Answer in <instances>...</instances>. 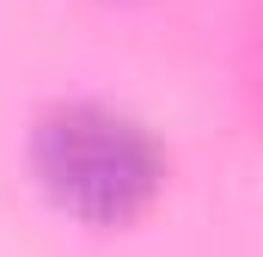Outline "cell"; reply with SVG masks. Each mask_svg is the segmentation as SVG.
Segmentation results:
<instances>
[{
    "label": "cell",
    "instance_id": "1",
    "mask_svg": "<svg viewBox=\"0 0 263 257\" xmlns=\"http://www.w3.org/2000/svg\"><path fill=\"white\" fill-rule=\"evenodd\" d=\"M165 147L123 104L62 98L31 123V178L80 227H129L165 190Z\"/></svg>",
    "mask_w": 263,
    "mask_h": 257
}]
</instances>
